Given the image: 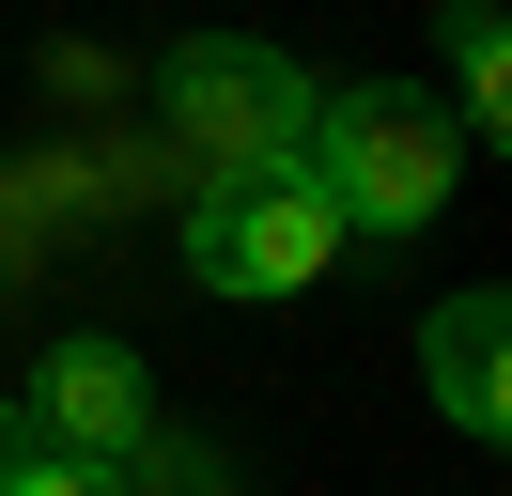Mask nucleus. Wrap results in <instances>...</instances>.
<instances>
[{"label": "nucleus", "mask_w": 512, "mask_h": 496, "mask_svg": "<svg viewBox=\"0 0 512 496\" xmlns=\"http://www.w3.org/2000/svg\"><path fill=\"white\" fill-rule=\"evenodd\" d=\"M419 357H435V403H450L466 434H497V419H512V372H497V357H512V310H497V295H450Z\"/></svg>", "instance_id": "obj_5"}, {"label": "nucleus", "mask_w": 512, "mask_h": 496, "mask_svg": "<svg viewBox=\"0 0 512 496\" xmlns=\"http://www.w3.org/2000/svg\"><path fill=\"white\" fill-rule=\"evenodd\" d=\"M32 465H47V434H32V403H16V388H0V496H16V481H32Z\"/></svg>", "instance_id": "obj_7"}, {"label": "nucleus", "mask_w": 512, "mask_h": 496, "mask_svg": "<svg viewBox=\"0 0 512 496\" xmlns=\"http://www.w3.org/2000/svg\"><path fill=\"white\" fill-rule=\"evenodd\" d=\"M32 434H47V465H125V450H156V388H140V357H125V341H47Z\"/></svg>", "instance_id": "obj_4"}, {"label": "nucleus", "mask_w": 512, "mask_h": 496, "mask_svg": "<svg viewBox=\"0 0 512 496\" xmlns=\"http://www.w3.org/2000/svg\"><path fill=\"white\" fill-rule=\"evenodd\" d=\"M171 140H187V171H264V155L311 140V78H295L280 47H249V31H202V47H171Z\"/></svg>", "instance_id": "obj_3"}, {"label": "nucleus", "mask_w": 512, "mask_h": 496, "mask_svg": "<svg viewBox=\"0 0 512 496\" xmlns=\"http://www.w3.org/2000/svg\"><path fill=\"white\" fill-rule=\"evenodd\" d=\"M187 264H202V295H295V279L342 264V202L311 186V155L218 171V186L187 202Z\"/></svg>", "instance_id": "obj_2"}, {"label": "nucleus", "mask_w": 512, "mask_h": 496, "mask_svg": "<svg viewBox=\"0 0 512 496\" xmlns=\"http://www.w3.org/2000/svg\"><path fill=\"white\" fill-rule=\"evenodd\" d=\"M311 186L342 202V233H419V217L450 202V171H466V140H450V109H419L404 78L373 93H311Z\"/></svg>", "instance_id": "obj_1"}, {"label": "nucleus", "mask_w": 512, "mask_h": 496, "mask_svg": "<svg viewBox=\"0 0 512 496\" xmlns=\"http://www.w3.org/2000/svg\"><path fill=\"white\" fill-rule=\"evenodd\" d=\"M450 78H466V124H450V140H512V47H497V0H450Z\"/></svg>", "instance_id": "obj_6"}, {"label": "nucleus", "mask_w": 512, "mask_h": 496, "mask_svg": "<svg viewBox=\"0 0 512 496\" xmlns=\"http://www.w3.org/2000/svg\"><path fill=\"white\" fill-rule=\"evenodd\" d=\"M16 496H140V481H125V465H32Z\"/></svg>", "instance_id": "obj_8"}]
</instances>
